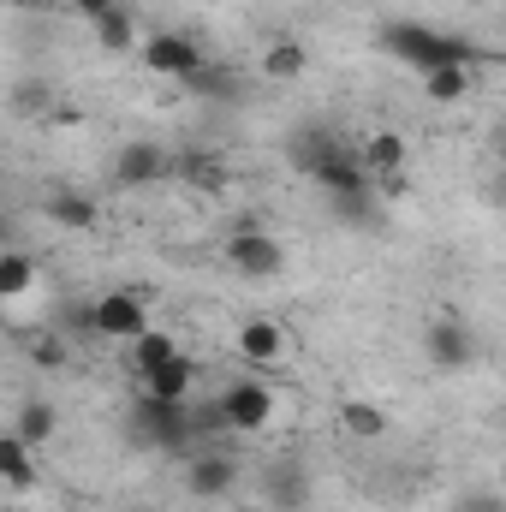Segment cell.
<instances>
[{
  "label": "cell",
  "instance_id": "ac0fdd59",
  "mask_svg": "<svg viewBox=\"0 0 506 512\" xmlns=\"http://www.w3.org/2000/svg\"><path fill=\"white\" fill-rule=\"evenodd\" d=\"M0 483H6V495H24V489L36 483L30 441H18V435H6V441H0Z\"/></svg>",
  "mask_w": 506,
  "mask_h": 512
},
{
  "label": "cell",
  "instance_id": "4fadbf2b",
  "mask_svg": "<svg viewBox=\"0 0 506 512\" xmlns=\"http://www.w3.org/2000/svg\"><path fill=\"white\" fill-rule=\"evenodd\" d=\"M405 155H411V149H405L399 131H376V137L358 143V161L370 167V179H399V173H405Z\"/></svg>",
  "mask_w": 506,
  "mask_h": 512
},
{
  "label": "cell",
  "instance_id": "ba28073f",
  "mask_svg": "<svg viewBox=\"0 0 506 512\" xmlns=\"http://www.w3.org/2000/svg\"><path fill=\"white\" fill-rule=\"evenodd\" d=\"M227 262H233V274H245V280H274V274L286 268V245H280L274 233H262V227H239V233L227 239Z\"/></svg>",
  "mask_w": 506,
  "mask_h": 512
},
{
  "label": "cell",
  "instance_id": "4316f807",
  "mask_svg": "<svg viewBox=\"0 0 506 512\" xmlns=\"http://www.w3.org/2000/svg\"><path fill=\"white\" fill-rule=\"evenodd\" d=\"M495 149H501V167H506V126L495 131Z\"/></svg>",
  "mask_w": 506,
  "mask_h": 512
},
{
  "label": "cell",
  "instance_id": "30bf717a",
  "mask_svg": "<svg viewBox=\"0 0 506 512\" xmlns=\"http://www.w3.org/2000/svg\"><path fill=\"white\" fill-rule=\"evenodd\" d=\"M233 352H239V364L268 370V364H280V358H286V328H280V322H268V316H256V322H245V328H239Z\"/></svg>",
  "mask_w": 506,
  "mask_h": 512
},
{
  "label": "cell",
  "instance_id": "6da1fadb",
  "mask_svg": "<svg viewBox=\"0 0 506 512\" xmlns=\"http://www.w3.org/2000/svg\"><path fill=\"white\" fill-rule=\"evenodd\" d=\"M381 54H393L399 66H411L417 78H429V72H441V66H483V48L477 42H465V36H447V30H435V24H423V18H393V24H381Z\"/></svg>",
  "mask_w": 506,
  "mask_h": 512
},
{
  "label": "cell",
  "instance_id": "9c48e42d",
  "mask_svg": "<svg viewBox=\"0 0 506 512\" xmlns=\"http://www.w3.org/2000/svg\"><path fill=\"white\" fill-rule=\"evenodd\" d=\"M167 173H173V155H167L161 143H149V137H131V143L114 149V179H120L126 191L155 185V179H167Z\"/></svg>",
  "mask_w": 506,
  "mask_h": 512
},
{
  "label": "cell",
  "instance_id": "83f0119b",
  "mask_svg": "<svg viewBox=\"0 0 506 512\" xmlns=\"http://www.w3.org/2000/svg\"><path fill=\"white\" fill-rule=\"evenodd\" d=\"M495 191H501V203H506V167H501V185H495Z\"/></svg>",
  "mask_w": 506,
  "mask_h": 512
},
{
  "label": "cell",
  "instance_id": "9a60e30c",
  "mask_svg": "<svg viewBox=\"0 0 506 512\" xmlns=\"http://www.w3.org/2000/svg\"><path fill=\"white\" fill-rule=\"evenodd\" d=\"M48 221L54 227H66V233H90L96 227V203L84 197V191H48Z\"/></svg>",
  "mask_w": 506,
  "mask_h": 512
},
{
  "label": "cell",
  "instance_id": "d6986e66",
  "mask_svg": "<svg viewBox=\"0 0 506 512\" xmlns=\"http://www.w3.org/2000/svg\"><path fill=\"white\" fill-rule=\"evenodd\" d=\"M179 352H185V346H179L167 328H149L143 340H131V370H137V376H149V370H161V364H167V358H179Z\"/></svg>",
  "mask_w": 506,
  "mask_h": 512
},
{
  "label": "cell",
  "instance_id": "5bb4252c",
  "mask_svg": "<svg viewBox=\"0 0 506 512\" xmlns=\"http://www.w3.org/2000/svg\"><path fill=\"white\" fill-rule=\"evenodd\" d=\"M304 72H310V48H304V42L280 36V42H268V48H262V78L292 84V78H304Z\"/></svg>",
  "mask_w": 506,
  "mask_h": 512
},
{
  "label": "cell",
  "instance_id": "5b68a950",
  "mask_svg": "<svg viewBox=\"0 0 506 512\" xmlns=\"http://www.w3.org/2000/svg\"><path fill=\"white\" fill-rule=\"evenodd\" d=\"M90 334H102V340H114V346H131V340H143L155 322H149V298L143 292H131V286H120V292H102L96 304H90Z\"/></svg>",
  "mask_w": 506,
  "mask_h": 512
},
{
  "label": "cell",
  "instance_id": "7a4b0ae2",
  "mask_svg": "<svg viewBox=\"0 0 506 512\" xmlns=\"http://www.w3.org/2000/svg\"><path fill=\"white\" fill-rule=\"evenodd\" d=\"M126 423H131V435H137L143 447H155V453H197V411L179 405V399H149V393H137Z\"/></svg>",
  "mask_w": 506,
  "mask_h": 512
},
{
  "label": "cell",
  "instance_id": "52a82bcc",
  "mask_svg": "<svg viewBox=\"0 0 506 512\" xmlns=\"http://www.w3.org/2000/svg\"><path fill=\"white\" fill-rule=\"evenodd\" d=\"M239 489V459L221 453V447H197L185 459V495L191 501H227Z\"/></svg>",
  "mask_w": 506,
  "mask_h": 512
},
{
  "label": "cell",
  "instance_id": "2e32d148",
  "mask_svg": "<svg viewBox=\"0 0 506 512\" xmlns=\"http://www.w3.org/2000/svg\"><path fill=\"white\" fill-rule=\"evenodd\" d=\"M54 429H60V411H54L48 399H24V405H18V417H12V435H18V441H30V447H48V441H54Z\"/></svg>",
  "mask_w": 506,
  "mask_h": 512
},
{
  "label": "cell",
  "instance_id": "8992f818",
  "mask_svg": "<svg viewBox=\"0 0 506 512\" xmlns=\"http://www.w3.org/2000/svg\"><path fill=\"white\" fill-rule=\"evenodd\" d=\"M423 352H429V364L435 370H471L477 358H483V340H477V328L465 322V316H453V310H441L429 328H423Z\"/></svg>",
  "mask_w": 506,
  "mask_h": 512
},
{
  "label": "cell",
  "instance_id": "7c38bea8",
  "mask_svg": "<svg viewBox=\"0 0 506 512\" xmlns=\"http://www.w3.org/2000/svg\"><path fill=\"white\" fill-rule=\"evenodd\" d=\"M334 149H340V131L334 126H298L292 137H286V161H292L304 179H316V167H322Z\"/></svg>",
  "mask_w": 506,
  "mask_h": 512
},
{
  "label": "cell",
  "instance_id": "7402d4cb",
  "mask_svg": "<svg viewBox=\"0 0 506 512\" xmlns=\"http://www.w3.org/2000/svg\"><path fill=\"white\" fill-rule=\"evenodd\" d=\"M30 286H36V262H30L24 251H6V256H0V298H6V304H18Z\"/></svg>",
  "mask_w": 506,
  "mask_h": 512
},
{
  "label": "cell",
  "instance_id": "603a6c76",
  "mask_svg": "<svg viewBox=\"0 0 506 512\" xmlns=\"http://www.w3.org/2000/svg\"><path fill=\"white\" fill-rule=\"evenodd\" d=\"M453 512H506V495H495V489H465L453 501Z\"/></svg>",
  "mask_w": 506,
  "mask_h": 512
},
{
  "label": "cell",
  "instance_id": "8fae6325",
  "mask_svg": "<svg viewBox=\"0 0 506 512\" xmlns=\"http://www.w3.org/2000/svg\"><path fill=\"white\" fill-rule=\"evenodd\" d=\"M137 393H149V399H179V405H191V393H197V364H191V352H179V358H167L161 370L137 376Z\"/></svg>",
  "mask_w": 506,
  "mask_h": 512
},
{
  "label": "cell",
  "instance_id": "277c9868",
  "mask_svg": "<svg viewBox=\"0 0 506 512\" xmlns=\"http://www.w3.org/2000/svg\"><path fill=\"white\" fill-rule=\"evenodd\" d=\"M137 60H143V72H149V78H173V84H191V78L209 66L203 42H197V36H185V30H155V36H143Z\"/></svg>",
  "mask_w": 506,
  "mask_h": 512
},
{
  "label": "cell",
  "instance_id": "3957f363",
  "mask_svg": "<svg viewBox=\"0 0 506 512\" xmlns=\"http://www.w3.org/2000/svg\"><path fill=\"white\" fill-rule=\"evenodd\" d=\"M274 411H280V393L262 382V376H239V382L221 387V399H215V417L233 435H262L274 423Z\"/></svg>",
  "mask_w": 506,
  "mask_h": 512
},
{
  "label": "cell",
  "instance_id": "f1b7e54d",
  "mask_svg": "<svg viewBox=\"0 0 506 512\" xmlns=\"http://www.w3.org/2000/svg\"><path fill=\"white\" fill-rule=\"evenodd\" d=\"M137 512H161V507H137Z\"/></svg>",
  "mask_w": 506,
  "mask_h": 512
},
{
  "label": "cell",
  "instance_id": "d4e9b609",
  "mask_svg": "<svg viewBox=\"0 0 506 512\" xmlns=\"http://www.w3.org/2000/svg\"><path fill=\"white\" fill-rule=\"evenodd\" d=\"M78 6V18H90V24H102L108 12H120V0H72Z\"/></svg>",
  "mask_w": 506,
  "mask_h": 512
},
{
  "label": "cell",
  "instance_id": "cb8c5ba5",
  "mask_svg": "<svg viewBox=\"0 0 506 512\" xmlns=\"http://www.w3.org/2000/svg\"><path fill=\"white\" fill-rule=\"evenodd\" d=\"M185 90H203V96H233V78H227L221 66H203V72H197Z\"/></svg>",
  "mask_w": 506,
  "mask_h": 512
},
{
  "label": "cell",
  "instance_id": "484cf974",
  "mask_svg": "<svg viewBox=\"0 0 506 512\" xmlns=\"http://www.w3.org/2000/svg\"><path fill=\"white\" fill-rule=\"evenodd\" d=\"M36 364L60 370V364H66V346H60V340H42V346H36Z\"/></svg>",
  "mask_w": 506,
  "mask_h": 512
},
{
  "label": "cell",
  "instance_id": "ffe728a7",
  "mask_svg": "<svg viewBox=\"0 0 506 512\" xmlns=\"http://www.w3.org/2000/svg\"><path fill=\"white\" fill-rule=\"evenodd\" d=\"M423 96L441 102V108L465 102V96H471V66H441V72H429V78H423Z\"/></svg>",
  "mask_w": 506,
  "mask_h": 512
},
{
  "label": "cell",
  "instance_id": "44dd1931",
  "mask_svg": "<svg viewBox=\"0 0 506 512\" xmlns=\"http://www.w3.org/2000/svg\"><path fill=\"white\" fill-rule=\"evenodd\" d=\"M96 30V42L108 48V54H131V48H143V36H137V18H131L126 6L120 12H108L102 24H90Z\"/></svg>",
  "mask_w": 506,
  "mask_h": 512
},
{
  "label": "cell",
  "instance_id": "e0dca14e",
  "mask_svg": "<svg viewBox=\"0 0 506 512\" xmlns=\"http://www.w3.org/2000/svg\"><path fill=\"white\" fill-rule=\"evenodd\" d=\"M340 429L352 441H381L387 435V411H381L376 399H340Z\"/></svg>",
  "mask_w": 506,
  "mask_h": 512
}]
</instances>
